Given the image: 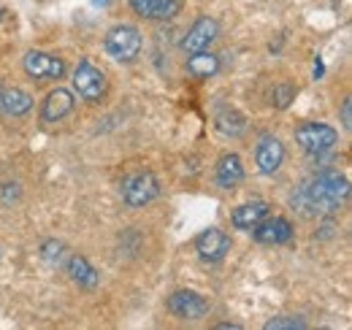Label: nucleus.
<instances>
[{
  "label": "nucleus",
  "mask_w": 352,
  "mask_h": 330,
  "mask_svg": "<svg viewBox=\"0 0 352 330\" xmlns=\"http://www.w3.org/2000/svg\"><path fill=\"white\" fill-rule=\"evenodd\" d=\"M74 89H76L85 100L98 103V100H103V95H106V74H103L100 68H95L92 63L82 60V63L74 68Z\"/></svg>",
  "instance_id": "obj_5"
},
{
  "label": "nucleus",
  "mask_w": 352,
  "mask_h": 330,
  "mask_svg": "<svg viewBox=\"0 0 352 330\" xmlns=\"http://www.w3.org/2000/svg\"><path fill=\"white\" fill-rule=\"evenodd\" d=\"M168 311L179 320H201V317H206L209 303L192 289H179L168 298Z\"/></svg>",
  "instance_id": "obj_7"
},
{
  "label": "nucleus",
  "mask_w": 352,
  "mask_h": 330,
  "mask_svg": "<svg viewBox=\"0 0 352 330\" xmlns=\"http://www.w3.org/2000/svg\"><path fill=\"white\" fill-rule=\"evenodd\" d=\"M214 124H217V130L225 133V135H241L244 127H247L244 117L236 109H220L217 117H214Z\"/></svg>",
  "instance_id": "obj_19"
},
{
  "label": "nucleus",
  "mask_w": 352,
  "mask_h": 330,
  "mask_svg": "<svg viewBox=\"0 0 352 330\" xmlns=\"http://www.w3.org/2000/svg\"><path fill=\"white\" fill-rule=\"evenodd\" d=\"M304 330L307 328V322L304 320H298V317H274V320H268L265 322V330Z\"/></svg>",
  "instance_id": "obj_21"
},
{
  "label": "nucleus",
  "mask_w": 352,
  "mask_h": 330,
  "mask_svg": "<svg viewBox=\"0 0 352 330\" xmlns=\"http://www.w3.org/2000/svg\"><path fill=\"white\" fill-rule=\"evenodd\" d=\"M22 68H25V74H28L30 79H36V82L60 79V76L65 74V63H63L60 57H54V54H49V52H38V49H33V52L25 54Z\"/></svg>",
  "instance_id": "obj_6"
},
{
  "label": "nucleus",
  "mask_w": 352,
  "mask_h": 330,
  "mask_svg": "<svg viewBox=\"0 0 352 330\" xmlns=\"http://www.w3.org/2000/svg\"><path fill=\"white\" fill-rule=\"evenodd\" d=\"M347 195H350V182L339 170H322L290 195V204L301 214H328L342 206Z\"/></svg>",
  "instance_id": "obj_1"
},
{
  "label": "nucleus",
  "mask_w": 352,
  "mask_h": 330,
  "mask_svg": "<svg viewBox=\"0 0 352 330\" xmlns=\"http://www.w3.org/2000/svg\"><path fill=\"white\" fill-rule=\"evenodd\" d=\"M0 19H3V8H0Z\"/></svg>",
  "instance_id": "obj_25"
},
{
  "label": "nucleus",
  "mask_w": 352,
  "mask_h": 330,
  "mask_svg": "<svg viewBox=\"0 0 352 330\" xmlns=\"http://www.w3.org/2000/svg\"><path fill=\"white\" fill-rule=\"evenodd\" d=\"M342 124H344L347 130L352 127V100H350V98L342 103Z\"/></svg>",
  "instance_id": "obj_23"
},
{
  "label": "nucleus",
  "mask_w": 352,
  "mask_h": 330,
  "mask_svg": "<svg viewBox=\"0 0 352 330\" xmlns=\"http://www.w3.org/2000/svg\"><path fill=\"white\" fill-rule=\"evenodd\" d=\"M217 184L222 190H233L241 179H244V165H241V157L239 155H222L220 163H217V173H214Z\"/></svg>",
  "instance_id": "obj_15"
},
{
  "label": "nucleus",
  "mask_w": 352,
  "mask_h": 330,
  "mask_svg": "<svg viewBox=\"0 0 352 330\" xmlns=\"http://www.w3.org/2000/svg\"><path fill=\"white\" fill-rule=\"evenodd\" d=\"M290 239H293V225L285 217H265L263 222L255 228V241L258 244L276 247V244H285Z\"/></svg>",
  "instance_id": "obj_11"
},
{
  "label": "nucleus",
  "mask_w": 352,
  "mask_h": 330,
  "mask_svg": "<svg viewBox=\"0 0 352 330\" xmlns=\"http://www.w3.org/2000/svg\"><path fill=\"white\" fill-rule=\"evenodd\" d=\"M220 71V57L212 54V52H192L190 60H187V74L195 76V79H209Z\"/></svg>",
  "instance_id": "obj_17"
},
{
  "label": "nucleus",
  "mask_w": 352,
  "mask_h": 330,
  "mask_svg": "<svg viewBox=\"0 0 352 330\" xmlns=\"http://www.w3.org/2000/svg\"><path fill=\"white\" fill-rule=\"evenodd\" d=\"M268 217V204L265 201H250L230 211V225L239 230H255Z\"/></svg>",
  "instance_id": "obj_13"
},
{
  "label": "nucleus",
  "mask_w": 352,
  "mask_h": 330,
  "mask_svg": "<svg viewBox=\"0 0 352 330\" xmlns=\"http://www.w3.org/2000/svg\"><path fill=\"white\" fill-rule=\"evenodd\" d=\"M74 103L76 100H74V95L68 89H63V87L52 89L44 98V103H41V120L44 122H60V120H65L74 111Z\"/></svg>",
  "instance_id": "obj_12"
},
{
  "label": "nucleus",
  "mask_w": 352,
  "mask_h": 330,
  "mask_svg": "<svg viewBox=\"0 0 352 330\" xmlns=\"http://www.w3.org/2000/svg\"><path fill=\"white\" fill-rule=\"evenodd\" d=\"M41 254H44V260L49 265H60L65 260V244L52 239V241H46L44 247H41Z\"/></svg>",
  "instance_id": "obj_20"
},
{
  "label": "nucleus",
  "mask_w": 352,
  "mask_h": 330,
  "mask_svg": "<svg viewBox=\"0 0 352 330\" xmlns=\"http://www.w3.org/2000/svg\"><path fill=\"white\" fill-rule=\"evenodd\" d=\"M296 141L307 155H325L336 146L339 133L331 124L322 122H304L296 127Z\"/></svg>",
  "instance_id": "obj_2"
},
{
  "label": "nucleus",
  "mask_w": 352,
  "mask_h": 330,
  "mask_svg": "<svg viewBox=\"0 0 352 330\" xmlns=\"http://www.w3.org/2000/svg\"><path fill=\"white\" fill-rule=\"evenodd\" d=\"M0 195H3V201H11V198H16V195H19V184H3Z\"/></svg>",
  "instance_id": "obj_24"
},
{
  "label": "nucleus",
  "mask_w": 352,
  "mask_h": 330,
  "mask_svg": "<svg viewBox=\"0 0 352 330\" xmlns=\"http://www.w3.org/2000/svg\"><path fill=\"white\" fill-rule=\"evenodd\" d=\"M0 109L8 117H22L33 109V98H30V92L19 89V87H11V89L0 92Z\"/></svg>",
  "instance_id": "obj_16"
},
{
  "label": "nucleus",
  "mask_w": 352,
  "mask_h": 330,
  "mask_svg": "<svg viewBox=\"0 0 352 330\" xmlns=\"http://www.w3.org/2000/svg\"><path fill=\"white\" fill-rule=\"evenodd\" d=\"M68 274H71V279H74L76 285H82V287H95V285H98V271L89 265V260L82 257V254L68 257Z\"/></svg>",
  "instance_id": "obj_18"
},
{
  "label": "nucleus",
  "mask_w": 352,
  "mask_h": 330,
  "mask_svg": "<svg viewBox=\"0 0 352 330\" xmlns=\"http://www.w3.org/2000/svg\"><path fill=\"white\" fill-rule=\"evenodd\" d=\"M106 52L117 63H133L141 52V33L133 25H117L106 33Z\"/></svg>",
  "instance_id": "obj_4"
},
{
  "label": "nucleus",
  "mask_w": 352,
  "mask_h": 330,
  "mask_svg": "<svg viewBox=\"0 0 352 330\" xmlns=\"http://www.w3.org/2000/svg\"><path fill=\"white\" fill-rule=\"evenodd\" d=\"M217 22L212 19V16H201V19H195V25L187 30V36L182 38V49L184 52H204V49H209V43L217 38Z\"/></svg>",
  "instance_id": "obj_10"
},
{
  "label": "nucleus",
  "mask_w": 352,
  "mask_h": 330,
  "mask_svg": "<svg viewBox=\"0 0 352 330\" xmlns=\"http://www.w3.org/2000/svg\"><path fill=\"white\" fill-rule=\"evenodd\" d=\"M255 163H258V170L271 176L279 170V165L285 163V146L276 135H263L258 141V149H255Z\"/></svg>",
  "instance_id": "obj_9"
},
{
  "label": "nucleus",
  "mask_w": 352,
  "mask_h": 330,
  "mask_svg": "<svg viewBox=\"0 0 352 330\" xmlns=\"http://www.w3.org/2000/svg\"><path fill=\"white\" fill-rule=\"evenodd\" d=\"M131 8L146 19H171L179 14V0H131Z\"/></svg>",
  "instance_id": "obj_14"
},
{
  "label": "nucleus",
  "mask_w": 352,
  "mask_h": 330,
  "mask_svg": "<svg viewBox=\"0 0 352 330\" xmlns=\"http://www.w3.org/2000/svg\"><path fill=\"white\" fill-rule=\"evenodd\" d=\"M160 192V184L155 179V173L149 170H138L122 179V201L131 208H141L146 204H152Z\"/></svg>",
  "instance_id": "obj_3"
},
{
  "label": "nucleus",
  "mask_w": 352,
  "mask_h": 330,
  "mask_svg": "<svg viewBox=\"0 0 352 330\" xmlns=\"http://www.w3.org/2000/svg\"><path fill=\"white\" fill-rule=\"evenodd\" d=\"M195 252L201 254V260L206 263H217L230 252V236L220 228H209L195 239Z\"/></svg>",
  "instance_id": "obj_8"
},
{
  "label": "nucleus",
  "mask_w": 352,
  "mask_h": 330,
  "mask_svg": "<svg viewBox=\"0 0 352 330\" xmlns=\"http://www.w3.org/2000/svg\"><path fill=\"white\" fill-rule=\"evenodd\" d=\"M296 92H293V87H287V84H282V87H276L274 89V103L279 106V109H285L287 103H290V98H293Z\"/></svg>",
  "instance_id": "obj_22"
}]
</instances>
